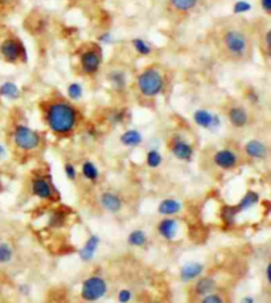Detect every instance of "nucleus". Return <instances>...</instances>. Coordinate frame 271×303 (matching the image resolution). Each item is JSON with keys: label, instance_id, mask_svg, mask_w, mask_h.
<instances>
[{"label": "nucleus", "instance_id": "obj_14", "mask_svg": "<svg viewBox=\"0 0 271 303\" xmlns=\"http://www.w3.org/2000/svg\"><path fill=\"white\" fill-rule=\"evenodd\" d=\"M243 150H245L246 155L251 159H255V160H263V159L267 158L268 154L267 146L264 145L262 141H259V139H251V141H249L245 145Z\"/></svg>", "mask_w": 271, "mask_h": 303}, {"label": "nucleus", "instance_id": "obj_4", "mask_svg": "<svg viewBox=\"0 0 271 303\" xmlns=\"http://www.w3.org/2000/svg\"><path fill=\"white\" fill-rule=\"evenodd\" d=\"M12 137H14V143L16 145V147L24 150V151H32L40 146L41 142L40 134L32 130L31 127L23 126V125L15 127Z\"/></svg>", "mask_w": 271, "mask_h": 303}, {"label": "nucleus", "instance_id": "obj_1", "mask_svg": "<svg viewBox=\"0 0 271 303\" xmlns=\"http://www.w3.org/2000/svg\"><path fill=\"white\" fill-rule=\"evenodd\" d=\"M47 122L54 134L64 135L76 127L77 113L66 102H54L48 109Z\"/></svg>", "mask_w": 271, "mask_h": 303}, {"label": "nucleus", "instance_id": "obj_19", "mask_svg": "<svg viewBox=\"0 0 271 303\" xmlns=\"http://www.w3.org/2000/svg\"><path fill=\"white\" fill-rule=\"evenodd\" d=\"M228 117L231 125L237 127V129H242V127H245L249 123V114L241 106H233V108H230Z\"/></svg>", "mask_w": 271, "mask_h": 303}, {"label": "nucleus", "instance_id": "obj_13", "mask_svg": "<svg viewBox=\"0 0 271 303\" xmlns=\"http://www.w3.org/2000/svg\"><path fill=\"white\" fill-rule=\"evenodd\" d=\"M158 233L166 241H172L175 240L179 233V223L176 219L172 217H164L159 224H158Z\"/></svg>", "mask_w": 271, "mask_h": 303}, {"label": "nucleus", "instance_id": "obj_38", "mask_svg": "<svg viewBox=\"0 0 271 303\" xmlns=\"http://www.w3.org/2000/svg\"><path fill=\"white\" fill-rule=\"evenodd\" d=\"M239 303H255V299H254L251 295H246V296H243Z\"/></svg>", "mask_w": 271, "mask_h": 303}, {"label": "nucleus", "instance_id": "obj_40", "mask_svg": "<svg viewBox=\"0 0 271 303\" xmlns=\"http://www.w3.org/2000/svg\"><path fill=\"white\" fill-rule=\"evenodd\" d=\"M14 2L15 0H0V6H2V7H7V6L14 3Z\"/></svg>", "mask_w": 271, "mask_h": 303}, {"label": "nucleus", "instance_id": "obj_21", "mask_svg": "<svg viewBox=\"0 0 271 303\" xmlns=\"http://www.w3.org/2000/svg\"><path fill=\"white\" fill-rule=\"evenodd\" d=\"M142 142H143V137L138 130H127L120 135V143L126 147L135 148L141 146Z\"/></svg>", "mask_w": 271, "mask_h": 303}, {"label": "nucleus", "instance_id": "obj_35", "mask_svg": "<svg viewBox=\"0 0 271 303\" xmlns=\"http://www.w3.org/2000/svg\"><path fill=\"white\" fill-rule=\"evenodd\" d=\"M132 299V292L128 289H122L118 292V300L119 303H128Z\"/></svg>", "mask_w": 271, "mask_h": 303}, {"label": "nucleus", "instance_id": "obj_17", "mask_svg": "<svg viewBox=\"0 0 271 303\" xmlns=\"http://www.w3.org/2000/svg\"><path fill=\"white\" fill-rule=\"evenodd\" d=\"M217 289V281L213 277H201L197 278L193 285V292L197 296L208 295L210 292L216 291Z\"/></svg>", "mask_w": 271, "mask_h": 303}, {"label": "nucleus", "instance_id": "obj_42", "mask_svg": "<svg viewBox=\"0 0 271 303\" xmlns=\"http://www.w3.org/2000/svg\"><path fill=\"white\" fill-rule=\"evenodd\" d=\"M110 35H105V36H101V41H103V43H110Z\"/></svg>", "mask_w": 271, "mask_h": 303}, {"label": "nucleus", "instance_id": "obj_3", "mask_svg": "<svg viewBox=\"0 0 271 303\" xmlns=\"http://www.w3.org/2000/svg\"><path fill=\"white\" fill-rule=\"evenodd\" d=\"M107 292V282L101 275H90L82 282L81 298L86 302H97Z\"/></svg>", "mask_w": 271, "mask_h": 303}, {"label": "nucleus", "instance_id": "obj_27", "mask_svg": "<svg viewBox=\"0 0 271 303\" xmlns=\"http://www.w3.org/2000/svg\"><path fill=\"white\" fill-rule=\"evenodd\" d=\"M146 163H147V166L150 168H158L160 167V164L163 163V156L158 150L155 148H152L147 152V155H146Z\"/></svg>", "mask_w": 271, "mask_h": 303}, {"label": "nucleus", "instance_id": "obj_37", "mask_svg": "<svg viewBox=\"0 0 271 303\" xmlns=\"http://www.w3.org/2000/svg\"><path fill=\"white\" fill-rule=\"evenodd\" d=\"M29 290H31V287H29L27 283H22V285H19V291H20V294H24V295H28Z\"/></svg>", "mask_w": 271, "mask_h": 303}, {"label": "nucleus", "instance_id": "obj_23", "mask_svg": "<svg viewBox=\"0 0 271 303\" xmlns=\"http://www.w3.org/2000/svg\"><path fill=\"white\" fill-rule=\"evenodd\" d=\"M237 216H238V213L235 211L234 206H225L221 208L220 217L225 227H233L235 224Z\"/></svg>", "mask_w": 271, "mask_h": 303}, {"label": "nucleus", "instance_id": "obj_11", "mask_svg": "<svg viewBox=\"0 0 271 303\" xmlns=\"http://www.w3.org/2000/svg\"><path fill=\"white\" fill-rule=\"evenodd\" d=\"M99 204L106 212L112 213V215L120 212L123 208V201L120 196L111 191L102 192L101 196H99Z\"/></svg>", "mask_w": 271, "mask_h": 303}, {"label": "nucleus", "instance_id": "obj_44", "mask_svg": "<svg viewBox=\"0 0 271 303\" xmlns=\"http://www.w3.org/2000/svg\"><path fill=\"white\" fill-rule=\"evenodd\" d=\"M150 303H163V302H160V300H151Z\"/></svg>", "mask_w": 271, "mask_h": 303}, {"label": "nucleus", "instance_id": "obj_39", "mask_svg": "<svg viewBox=\"0 0 271 303\" xmlns=\"http://www.w3.org/2000/svg\"><path fill=\"white\" fill-rule=\"evenodd\" d=\"M264 270H266V281H267V283H270V282H271V278H270L271 264H270V262H268V264H267V266H266V269H264Z\"/></svg>", "mask_w": 271, "mask_h": 303}, {"label": "nucleus", "instance_id": "obj_36", "mask_svg": "<svg viewBox=\"0 0 271 303\" xmlns=\"http://www.w3.org/2000/svg\"><path fill=\"white\" fill-rule=\"evenodd\" d=\"M260 6L266 14H271V0H260Z\"/></svg>", "mask_w": 271, "mask_h": 303}, {"label": "nucleus", "instance_id": "obj_24", "mask_svg": "<svg viewBox=\"0 0 271 303\" xmlns=\"http://www.w3.org/2000/svg\"><path fill=\"white\" fill-rule=\"evenodd\" d=\"M14 246L7 241H0V265L4 266V265L11 264L12 261H14Z\"/></svg>", "mask_w": 271, "mask_h": 303}, {"label": "nucleus", "instance_id": "obj_26", "mask_svg": "<svg viewBox=\"0 0 271 303\" xmlns=\"http://www.w3.org/2000/svg\"><path fill=\"white\" fill-rule=\"evenodd\" d=\"M81 172L82 176L89 181H97L99 179V171H98L97 166L90 160H86L81 167Z\"/></svg>", "mask_w": 271, "mask_h": 303}, {"label": "nucleus", "instance_id": "obj_18", "mask_svg": "<svg viewBox=\"0 0 271 303\" xmlns=\"http://www.w3.org/2000/svg\"><path fill=\"white\" fill-rule=\"evenodd\" d=\"M183 211V204L176 198H164L158 206V213L164 217L176 216Z\"/></svg>", "mask_w": 271, "mask_h": 303}, {"label": "nucleus", "instance_id": "obj_16", "mask_svg": "<svg viewBox=\"0 0 271 303\" xmlns=\"http://www.w3.org/2000/svg\"><path fill=\"white\" fill-rule=\"evenodd\" d=\"M81 65H82V70L86 74H94L101 66V57L97 52L87 51L81 57Z\"/></svg>", "mask_w": 271, "mask_h": 303}, {"label": "nucleus", "instance_id": "obj_25", "mask_svg": "<svg viewBox=\"0 0 271 303\" xmlns=\"http://www.w3.org/2000/svg\"><path fill=\"white\" fill-rule=\"evenodd\" d=\"M0 95L7 99H18L20 97V89L14 82H3L0 85Z\"/></svg>", "mask_w": 271, "mask_h": 303}, {"label": "nucleus", "instance_id": "obj_43", "mask_svg": "<svg viewBox=\"0 0 271 303\" xmlns=\"http://www.w3.org/2000/svg\"><path fill=\"white\" fill-rule=\"evenodd\" d=\"M3 188H4V185H3V180H2V175H0V192L3 191Z\"/></svg>", "mask_w": 271, "mask_h": 303}, {"label": "nucleus", "instance_id": "obj_2", "mask_svg": "<svg viewBox=\"0 0 271 303\" xmlns=\"http://www.w3.org/2000/svg\"><path fill=\"white\" fill-rule=\"evenodd\" d=\"M138 87L145 97H156L164 87L163 76L155 69H147L138 77Z\"/></svg>", "mask_w": 271, "mask_h": 303}, {"label": "nucleus", "instance_id": "obj_15", "mask_svg": "<svg viewBox=\"0 0 271 303\" xmlns=\"http://www.w3.org/2000/svg\"><path fill=\"white\" fill-rule=\"evenodd\" d=\"M99 244H101L99 236L91 235L90 237L87 238L86 242L83 244V246L80 249V252H78L81 261L82 262H90L94 258L95 253H97L98 248H99Z\"/></svg>", "mask_w": 271, "mask_h": 303}, {"label": "nucleus", "instance_id": "obj_5", "mask_svg": "<svg viewBox=\"0 0 271 303\" xmlns=\"http://www.w3.org/2000/svg\"><path fill=\"white\" fill-rule=\"evenodd\" d=\"M224 45L233 57H242L247 51V37L238 29H229L224 35Z\"/></svg>", "mask_w": 271, "mask_h": 303}, {"label": "nucleus", "instance_id": "obj_8", "mask_svg": "<svg viewBox=\"0 0 271 303\" xmlns=\"http://www.w3.org/2000/svg\"><path fill=\"white\" fill-rule=\"evenodd\" d=\"M171 152L172 155L176 159L181 160V162H191L193 158V147L191 143H188L187 141H184L183 138L176 137L171 143Z\"/></svg>", "mask_w": 271, "mask_h": 303}, {"label": "nucleus", "instance_id": "obj_31", "mask_svg": "<svg viewBox=\"0 0 271 303\" xmlns=\"http://www.w3.org/2000/svg\"><path fill=\"white\" fill-rule=\"evenodd\" d=\"M110 81H111L112 85L115 87H118V89H123V87L126 86V77H124V73L122 72L111 73Z\"/></svg>", "mask_w": 271, "mask_h": 303}, {"label": "nucleus", "instance_id": "obj_12", "mask_svg": "<svg viewBox=\"0 0 271 303\" xmlns=\"http://www.w3.org/2000/svg\"><path fill=\"white\" fill-rule=\"evenodd\" d=\"M32 193L41 200H52L53 198V185L45 177L36 176L32 180Z\"/></svg>", "mask_w": 271, "mask_h": 303}, {"label": "nucleus", "instance_id": "obj_29", "mask_svg": "<svg viewBox=\"0 0 271 303\" xmlns=\"http://www.w3.org/2000/svg\"><path fill=\"white\" fill-rule=\"evenodd\" d=\"M132 45H134L135 51L139 54H143V56H147V54L151 53V47L149 45L147 41L142 39H135L132 40Z\"/></svg>", "mask_w": 271, "mask_h": 303}, {"label": "nucleus", "instance_id": "obj_10", "mask_svg": "<svg viewBox=\"0 0 271 303\" xmlns=\"http://www.w3.org/2000/svg\"><path fill=\"white\" fill-rule=\"evenodd\" d=\"M205 266L201 262H196L192 261L188 264H184L179 270V278L181 282L189 283V282H195L197 278H200L204 274Z\"/></svg>", "mask_w": 271, "mask_h": 303}, {"label": "nucleus", "instance_id": "obj_30", "mask_svg": "<svg viewBox=\"0 0 271 303\" xmlns=\"http://www.w3.org/2000/svg\"><path fill=\"white\" fill-rule=\"evenodd\" d=\"M82 94H83V89L80 83L73 82L68 86V95L70 99H80V98L82 97Z\"/></svg>", "mask_w": 271, "mask_h": 303}, {"label": "nucleus", "instance_id": "obj_7", "mask_svg": "<svg viewBox=\"0 0 271 303\" xmlns=\"http://www.w3.org/2000/svg\"><path fill=\"white\" fill-rule=\"evenodd\" d=\"M0 54L8 62H16L26 54L24 48L18 40L7 39L0 44Z\"/></svg>", "mask_w": 271, "mask_h": 303}, {"label": "nucleus", "instance_id": "obj_41", "mask_svg": "<svg viewBox=\"0 0 271 303\" xmlns=\"http://www.w3.org/2000/svg\"><path fill=\"white\" fill-rule=\"evenodd\" d=\"M7 155V151H6V147H4L2 143H0V159H3L4 156Z\"/></svg>", "mask_w": 271, "mask_h": 303}, {"label": "nucleus", "instance_id": "obj_34", "mask_svg": "<svg viewBox=\"0 0 271 303\" xmlns=\"http://www.w3.org/2000/svg\"><path fill=\"white\" fill-rule=\"evenodd\" d=\"M64 172H65L66 177H68V180H70V181L76 180L77 175H78V172H77V168L74 167L73 163H65V166H64Z\"/></svg>", "mask_w": 271, "mask_h": 303}, {"label": "nucleus", "instance_id": "obj_33", "mask_svg": "<svg viewBox=\"0 0 271 303\" xmlns=\"http://www.w3.org/2000/svg\"><path fill=\"white\" fill-rule=\"evenodd\" d=\"M250 10H251V4L246 0H238L233 7L234 14H245V12H249Z\"/></svg>", "mask_w": 271, "mask_h": 303}, {"label": "nucleus", "instance_id": "obj_20", "mask_svg": "<svg viewBox=\"0 0 271 303\" xmlns=\"http://www.w3.org/2000/svg\"><path fill=\"white\" fill-rule=\"evenodd\" d=\"M260 197H259V193L255 191H247L245 193V195L242 196V198L239 200L237 204L234 206L235 211H237V213H243L246 212V211L251 210L253 207H255L259 203Z\"/></svg>", "mask_w": 271, "mask_h": 303}, {"label": "nucleus", "instance_id": "obj_32", "mask_svg": "<svg viewBox=\"0 0 271 303\" xmlns=\"http://www.w3.org/2000/svg\"><path fill=\"white\" fill-rule=\"evenodd\" d=\"M200 303H225V300L221 294L213 291V292H210V294H208V295L201 296V300H200Z\"/></svg>", "mask_w": 271, "mask_h": 303}, {"label": "nucleus", "instance_id": "obj_9", "mask_svg": "<svg viewBox=\"0 0 271 303\" xmlns=\"http://www.w3.org/2000/svg\"><path fill=\"white\" fill-rule=\"evenodd\" d=\"M193 121L197 126L206 129V130H216L217 127H220L221 125L220 117L212 114L204 109H199L193 113Z\"/></svg>", "mask_w": 271, "mask_h": 303}, {"label": "nucleus", "instance_id": "obj_28", "mask_svg": "<svg viewBox=\"0 0 271 303\" xmlns=\"http://www.w3.org/2000/svg\"><path fill=\"white\" fill-rule=\"evenodd\" d=\"M199 0H171V3L179 11H189L195 7Z\"/></svg>", "mask_w": 271, "mask_h": 303}, {"label": "nucleus", "instance_id": "obj_22", "mask_svg": "<svg viewBox=\"0 0 271 303\" xmlns=\"http://www.w3.org/2000/svg\"><path fill=\"white\" fill-rule=\"evenodd\" d=\"M149 237L147 233L142 229H134L132 232H130V235L127 236V244L132 248H143L147 244Z\"/></svg>", "mask_w": 271, "mask_h": 303}, {"label": "nucleus", "instance_id": "obj_6", "mask_svg": "<svg viewBox=\"0 0 271 303\" xmlns=\"http://www.w3.org/2000/svg\"><path fill=\"white\" fill-rule=\"evenodd\" d=\"M213 163L221 170L231 171L238 167L239 160L238 155L233 150L224 148V150H218V151L214 152Z\"/></svg>", "mask_w": 271, "mask_h": 303}]
</instances>
